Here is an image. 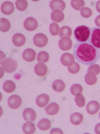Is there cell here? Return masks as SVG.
I'll return each instance as SVG.
<instances>
[{"label": "cell", "mask_w": 100, "mask_h": 134, "mask_svg": "<svg viewBox=\"0 0 100 134\" xmlns=\"http://www.w3.org/2000/svg\"><path fill=\"white\" fill-rule=\"evenodd\" d=\"M60 31V27L56 23H53L49 25V32L53 36H56Z\"/></svg>", "instance_id": "d6a6232c"}, {"label": "cell", "mask_w": 100, "mask_h": 134, "mask_svg": "<svg viewBox=\"0 0 100 134\" xmlns=\"http://www.w3.org/2000/svg\"><path fill=\"white\" fill-rule=\"evenodd\" d=\"M88 43L100 49V28L94 27L91 30Z\"/></svg>", "instance_id": "277c9868"}, {"label": "cell", "mask_w": 100, "mask_h": 134, "mask_svg": "<svg viewBox=\"0 0 100 134\" xmlns=\"http://www.w3.org/2000/svg\"><path fill=\"white\" fill-rule=\"evenodd\" d=\"M80 69V66L77 62H74V64L71 66L68 67V70L71 73L76 74L77 73Z\"/></svg>", "instance_id": "e575fe53"}, {"label": "cell", "mask_w": 100, "mask_h": 134, "mask_svg": "<svg viewBox=\"0 0 100 134\" xmlns=\"http://www.w3.org/2000/svg\"><path fill=\"white\" fill-rule=\"evenodd\" d=\"M64 14L59 10H53L51 14V20L55 23H61L64 20Z\"/></svg>", "instance_id": "ffe728a7"}, {"label": "cell", "mask_w": 100, "mask_h": 134, "mask_svg": "<svg viewBox=\"0 0 100 134\" xmlns=\"http://www.w3.org/2000/svg\"><path fill=\"white\" fill-rule=\"evenodd\" d=\"M100 104L96 100H91L87 104L86 111L90 115H95L98 112Z\"/></svg>", "instance_id": "30bf717a"}, {"label": "cell", "mask_w": 100, "mask_h": 134, "mask_svg": "<svg viewBox=\"0 0 100 134\" xmlns=\"http://www.w3.org/2000/svg\"><path fill=\"white\" fill-rule=\"evenodd\" d=\"M52 88L57 92H63L66 86L65 82L61 79H57L52 83Z\"/></svg>", "instance_id": "7402d4cb"}, {"label": "cell", "mask_w": 100, "mask_h": 134, "mask_svg": "<svg viewBox=\"0 0 100 134\" xmlns=\"http://www.w3.org/2000/svg\"><path fill=\"white\" fill-rule=\"evenodd\" d=\"M12 42L16 47H22L26 42V37L22 34H16L12 37Z\"/></svg>", "instance_id": "5bb4252c"}, {"label": "cell", "mask_w": 100, "mask_h": 134, "mask_svg": "<svg viewBox=\"0 0 100 134\" xmlns=\"http://www.w3.org/2000/svg\"><path fill=\"white\" fill-rule=\"evenodd\" d=\"M47 70L48 69L47 66L42 63L37 64L34 68V71L36 74L40 77L45 76L47 74Z\"/></svg>", "instance_id": "e0dca14e"}, {"label": "cell", "mask_w": 100, "mask_h": 134, "mask_svg": "<svg viewBox=\"0 0 100 134\" xmlns=\"http://www.w3.org/2000/svg\"><path fill=\"white\" fill-rule=\"evenodd\" d=\"M22 130L24 133L32 134L36 131V127L34 124L31 122V121H27L23 124L22 126Z\"/></svg>", "instance_id": "603a6c76"}, {"label": "cell", "mask_w": 100, "mask_h": 134, "mask_svg": "<svg viewBox=\"0 0 100 134\" xmlns=\"http://www.w3.org/2000/svg\"><path fill=\"white\" fill-rule=\"evenodd\" d=\"M96 8L97 11L99 12V13H100V1H98L96 2Z\"/></svg>", "instance_id": "ab89813d"}, {"label": "cell", "mask_w": 100, "mask_h": 134, "mask_svg": "<svg viewBox=\"0 0 100 134\" xmlns=\"http://www.w3.org/2000/svg\"><path fill=\"white\" fill-rule=\"evenodd\" d=\"M74 101L78 107H82L85 105V98L81 93H78L76 94Z\"/></svg>", "instance_id": "83f0119b"}, {"label": "cell", "mask_w": 100, "mask_h": 134, "mask_svg": "<svg viewBox=\"0 0 100 134\" xmlns=\"http://www.w3.org/2000/svg\"><path fill=\"white\" fill-rule=\"evenodd\" d=\"M49 58V56L48 53L45 51H42L39 53L38 55H37V60L39 63H45L48 61Z\"/></svg>", "instance_id": "4316f807"}, {"label": "cell", "mask_w": 100, "mask_h": 134, "mask_svg": "<svg viewBox=\"0 0 100 134\" xmlns=\"http://www.w3.org/2000/svg\"><path fill=\"white\" fill-rule=\"evenodd\" d=\"M95 24L96 25V26L100 28V15H98L96 18L95 20Z\"/></svg>", "instance_id": "74e56055"}, {"label": "cell", "mask_w": 100, "mask_h": 134, "mask_svg": "<svg viewBox=\"0 0 100 134\" xmlns=\"http://www.w3.org/2000/svg\"><path fill=\"white\" fill-rule=\"evenodd\" d=\"M71 5L76 10H80L85 6V2L83 0H72Z\"/></svg>", "instance_id": "4dcf8cb0"}, {"label": "cell", "mask_w": 100, "mask_h": 134, "mask_svg": "<svg viewBox=\"0 0 100 134\" xmlns=\"http://www.w3.org/2000/svg\"><path fill=\"white\" fill-rule=\"evenodd\" d=\"M16 89L15 83L11 80H7L4 82L3 85V90L7 93H12Z\"/></svg>", "instance_id": "cb8c5ba5"}, {"label": "cell", "mask_w": 100, "mask_h": 134, "mask_svg": "<svg viewBox=\"0 0 100 134\" xmlns=\"http://www.w3.org/2000/svg\"><path fill=\"white\" fill-rule=\"evenodd\" d=\"M23 117L25 121H34L36 119V113L31 108H27L23 112Z\"/></svg>", "instance_id": "7c38bea8"}, {"label": "cell", "mask_w": 100, "mask_h": 134, "mask_svg": "<svg viewBox=\"0 0 100 134\" xmlns=\"http://www.w3.org/2000/svg\"><path fill=\"white\" fill-rule=\"evenodd\" d=\"M33 41L36 47L42 48L45 47L48 43V37L44 34L39 33L33 37Z\"/></svg>", "instance_id": "5b68a950"}, {"label": "cell", "mask_w": 100, "mask_h": 134, "mask_svg": "<svg viewBox=\"0 0 100 134\" xmlns=\"http://www.w3.org/2000/svg\"><path fill=\"white\" fill-rule=\"evenodd\" d=\"M1 9L3 14L9 15L14 12L15 7L13 3L11 1H5L2 4Z\"/></svg>", "instance_id": "8fae6325"}, {"label": "cell", "mask_w": 100, "mask_h": 134, "mask_svg": "<svg viewBox=\"0 0 100 134\" xmlns=\"http://www.w3.org/2000/svg\"><path fill=\"white\" fill-rule=\"evenodd\" d=\"M99 119H100V112L99 113Z\"/></svg>", "instance_id": "60d3db41"}, {"label": "cell", "mask_w": 100, "mask_h": 134, "mask_svg": "<svg viewBox=\"0 0 100 134\" xmlns=\"http://www.w3.org/2000/svg\"><path fill=\"white\" fill-rule=\"evenodd\" d=\"M85 82L88 85L92 86L94 85L97 82V78L96 77V74H95L92 71H89L88 72L86 73L85 77Z\"/></svg>", "instance_id": "d6986e66"}, {"label": "cell", "mask_w": 100, "mask_h": 134, "mask_svg": "<svg viewBox=\"0 0 100 134\" xmlns=\"http://www.w3.org/2000/svg\"><path fill=\"white\" fill-rule=\"evenodd\" d=\"M36 57V53L34 50L28 48L25 49L22 53V57L24 60L31 62L35 60Z\"/></svg>", "instance_id": "4fadbf2b"}, {"label": "cell", "mask_w": 100, "mask_h": 134, "mask_svg": "<svg viewBox=\"0 0 100 134\" xmlns=\"http://www.w3.org/2000/svg\"><path fill=\"white\" fill-rule=\"evenodd\" d=\"M7 103L10 108L17 109L21 106L22 99L18 95L14 94L8 98Z\"/></svg>", "instance_id": "8992f818"}, {"label": "cell", "mask_w": 100, "mask_h": 134, "mask_svg": "<svg viewBox=\"0 0 100 134\" xmlns=\"http://www.w3.org/2000/svg\"><path fill=\"white\" fill-rule=\"evenodd\" d=\"M49 6L53 11L59 10L62 11L66 7V3L62 0H53L49 2Z\"/></svg>", "instance_id": "2e32d148"}, {"label": "cell", "mask_w": 100, "mask_h": 134, "mask_svg": "<svg viewBox=\"0 0 100 134\" xmlns=\"http://www.w3.org/2000/svg\"><path fill=\"white\" fill-rule=\"evenodd\" d=\"M95 131L96 133L100 134V123H98L96 125L95 128Z\"/></svg>", "instance_id": "f35d334b"}, {"label": "cell", "mask_w": 100, "mask_h": 134, "mask_svg": "<svg viewBox=\"0 0 100 134\" xmlns=\"http://www.w3.org/2000/svg\"><path fill=\"white\" fill-rule=\"evenodd\" d=\"M23 25L26 30L29 31H32L35 30L38 27V22L36 19L30 17L24 20Z\"/></svg>", "instance_id": "52a82bcc"}, {"label": "cell", "mask_w": 100, "mask_h": 134, "mask_svg": "<svg viewBox=\"0 0 100 134\" xmlns=\"http://www.w3.org/2000/svg\"><path fill=\"white\" fill-rule=\"evenodd\" d=\"M51 123L47 119H41L37 124V127H38L41 130L46 131L47 130L49 129L51 127Z\"/></svg>", "instance_id": "d4e9b609"}, {"label": "cell", "mask_w": 100, "mask_h": 134, "mask_svg": "<svg viewBox=\"0 0 100 134\" xmlns=\"http://www.w3.org/2000/svg\"><path fill=\"white\" fill-rule=\"evenodd\" d=\"M83 91L82 87L79 84H74L70 88V92L73 96H76L78 93H81Z\"/></svg>", "instance_id": "1f68e13d"}, {"label": "cell", "mask_w": 100, "mask_h": 134, "mask_svg": "<svg viewBox=\"0 0 100 134\" xmlns=\"http://www.w3.org/2000/svg\"><path fill=\"white\" fill-rule=\"evenodd\" d=\"M81 15L83 18L87 19L89 18L92 15V12L91 9L89 7H83L80 10Z\"/></svg>", "instance_id": "836d02e7"}, {"label": "cell", "mask_w": 100, "mask_h": 134, "mask_svg": "<svg viewBox=\"0 0 100 134\" xmlns=\"http://www.w3.org/2000/svg\"><path fill=\"white\" fill-rule=\"evenodd\" d=\"M16 6L18 11H23L27 8L28 2L26 0H17Z\"/></svg>", "instance_id": "f546056e"}, {"label": "cell", "mask_w": 100, "mask_h": 134, "mask_svg": "<svg viewBox=\"0 0 100 134\" xmlns=\"http://www.w3.org/2000/svg\"><path fill=\"white\" fill-rule=\"evenodd\" d=\"M73 55L79 63L90 65L100 59V49L88 43H77L74 45Z\"/></svg>", "instance_id": "6da1fadb"}, {"label": "cell", "mask_w": 100, "mask_h": 134, "mask_svg": "<svg viewBox=\"0 0 100 134\" xmlns=\"http://www.w3.org/2000/svg\"><path fill=\"white\" fill-rule=\"evenodd\" d=\"M60 60L62 64L68 67L72 66L75 62L74 55L69 53H66L62 54Z\"/></svg>", "instance_id": "9c48e42d"}, {"label": "cell", "mask_w": 100, "mask_h": 134, "mask_svg": "<svg viewBox=\"0 0 100 134\" xmlns=\"http://www.w3.org/2000/svg\"><path fill=\"white\" fill-rule=\"evenodd\" d=\"M49 97L47 94H41L37 97L36 102L40 107H45L49 103Z\"/></svg>", "instance_id": "9a60e30c"}, {"label": "cell", "mask_w": 100, "mask_h": 134, "mask_svg": "<svg viewBox=\"0 0 100 134\" xmlns=\"http://www.w3.org/2000/svg\"><path fill=\"white\" fill-rule=\"evenodd\" d=\"M91 31V29L86 25L78 26L74 31V38L78 43H86L89 39Z\"/></svg>", "instance_id": "7a4b0ae2"}, {"label": "cell", "mask_w": 100, "mask_h": 134, "mask_svg": "<svg viewBox=\"0 0 100 134\" xmlns=\"http://www.w3.org/2000/svg\"><path fill=\"white\" fill-rule=\"evenodd\" d=\"M50 133H61L63 134L64 132L61 129L58 128H53L50 131Z\"/></svg>", "instance_id": "8d00e7d4"}, {"label": "cell", "mask_w": 100, "mask_h": 134, "mask_svg": "<svg viewBox=\"0 0 100 134\" xmlns=\"http://www.w3.org/2000/svg\"><path fill=\"white\" fill-rule=\"evenodd\" d=\"M58 46H59V48L62 50L67 51V50L71 49L72 47V41L69 37H63L59 40Z\"/></svg>", "instance_id": "ba28073f"}, {"label": "cell", "mask_w": 100, "mask_h": 134, "mask_svg": "<svg viewBox=\"0 0 100 134\" xmlns=\"http://www.w3.org/2000/svg\"><path fill=\"white\" fill-rule=\"evenodd\" d=\"M59 105L56 102L50 103L46 107L45 111L47 114L49 115H55L57 114L59 111Z\"/></svg>", "instance_id": "ac0fdd59"}, {"label": "cell", "mask_w": 100, "mask_h": 134, "mask_svg": "<svg viewBox=\"0 0 100 134\" xmlns=\"http://www.w3.org/2000/svg\"><path fill=\"white\" fill-rule=\"evenodd\" d=\"M1 67L7 73H12L17 69L18 65L17 62L14 59L8 58L1 62Z\"/></svg>", "instance_id": "3957f363"}, {"label": "cell", "mask_w": 100, "mask_h": 134, "mask_svg": "<svg viewBox=\"0 0 100 134\" xmlns=\"http://www.w3.org/2000/svg\"><path fill=\"white\" fill-rule=\"evenodd\" d=\"M11 28L10 22L7 19L1 18L0 20V30L1 32H7Z\"/></svg>", "instance_id": "484cf974"}, {"label": "cell", "mask_w": 100, "mask_h": 134, "mask_svg": "<svg viewBox=\"0 0 100 134\" xmlns=\"http://www.w3.org/2000/svg\"><path fill=\"white\" fill-rule=\"evenodd\" d=\"M83 116L80 112H74L71 115L70 121L73 125H78L82 123Z\"/></svg>", "instance_id": "44dd1931"}, {"label": "cell", "mask_w": 100, "mask_h": 134, "mask_svg": "<svg viewBox=\"0 0 100 134\" xmlns=\"http://www.w3.org/2000/svg\"><path fill=\"white\" fill-rule=\"evenodd\" d=\"M87 71H92V72H93L95 73L96 75H98L100 73V66L99 65L96 64H93L90 65L89 67L88 70Z\"/></svg>", "instance_id": "d590c367"}, {"label": "cell", "mask_w": 100, "mask_h": 134, "mask_svg": "<svg viewBox=\"0 0 100 134\" xmlns=\"http://www.w3.org/2000/svg\"><path fill=\"white\" fill-rule=\"evenodd\" d=\"M72 35V30L69 26H65L62 27L59 31L60 37H63L65 36H67L70 37Z\"/></svg>", "instance_id": "f1b7e54d"}]
</instances>
